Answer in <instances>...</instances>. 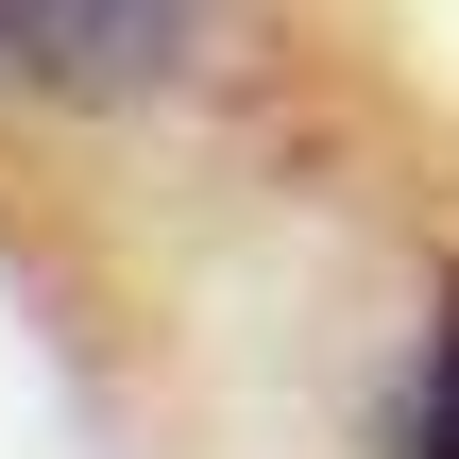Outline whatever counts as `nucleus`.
Segmentation results:
<instances>
[{"label": "nucleus", "mask_w": 459, "mask_h": 459, "mask_svg": "<svg viewBox=\"0 0 459 459\" xmlns=\"http://www.w3.org/2000/svg\"><path fill=\"white\" fill-rule=\"evenodd\" d=\"M204 0H0V85L34 102H153Z\"/></svg>", "instance_id": "obj_1"}, {"label": "nucleus", "mask_w": 459, "mask_h": 459, "mask_svg": "<svg viewBox=\"0 0 459 459\" xmlns=\"http://www.w3.org/2000/svg\"><path fill=\"white\" fill-rule=\"evenodd\" d=\"M392 459H459V290L426 324V358H409V392H392Z\"/></svg>", "instance_id": "obj_2"}]
</instances>
